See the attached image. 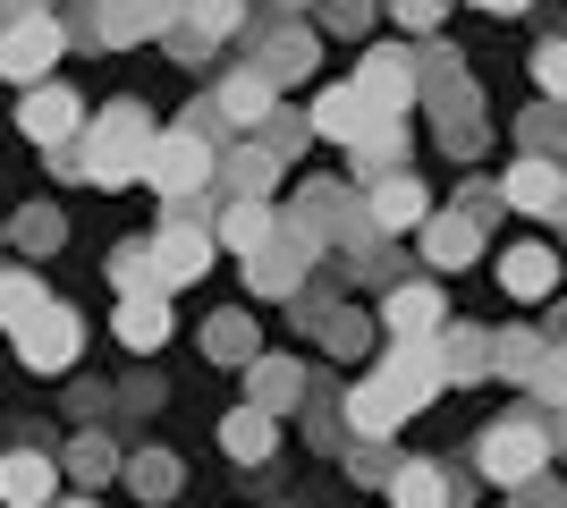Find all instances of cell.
Returning a JSON list of instances; mask_svg holds the SVG:
<instances>
[{
	"label": "cell",
	"mask_w": 567,
	"mask_h": 508,
	"mask_svg": "<svg viewBox=\"0 0 567 508\" xmlns=\"http://www.w3.org/2000/svg\"><path fill=\"white\" fill-rule=\"evenodd\" d=\"M441 390L450 382H441V364H432V339H390V356H381L355 390H339V415H348L355 440H390L399 424H415Z\"/></svg>",
	"instance_id": "1"
},
{
	"label": "cell",
	"mask_w": 567,
	"mask_h": 508,
	"mask_svg": "<svg viewBox=\"0 0 567 508\" xmlns=\"http://www.w3.org/2000/svg\"><path fill=\"white\" fill-rule=\"evenodd\" d=\"M153 111L144 102H111L102 120H85L76 127V162H85V187H111V195H127L144 178V153H153Z\"/></svg>",
	"instance_id": "2"
},
{
	"label": "cell",
	"mask_w": 567,
	"mask_h": 508,
	"mask_svg": "<svg viewBox=\"0 0 567 508\" xmlns=\"http://www.w3.org/2000/svg\"><path fill=\"white\" fill-rule=\"evenodd\" d=\"M550 458H559V415H499V424H483V440H474V475L483 484H534V475H550Z\"/></svg>",
	"instance_id": "3"
},
{
	"label": "cell",
	"mask_w": 567,
	"mask_h": 508,
	"mask_svg": "<svg viewBox=\"0 0 567 508\" xmlns=\"http://www.w3.org/2000/svg\"><path fill=\"white\" fill-rule=\"evenodd\" d=\"M213 153L220 145H204L195 127H162L153 153H144V178H136V187H153L169 212H204V195H213Z\"/></svg>",
	"instance_id": "4"
},
{
	"label": "cell",
	"mask_w": 567,
	"mask_h": 508,
	"mask_svg": "<svg viewBox=\"0 0 567 508\" xmlns=\"http://www.w3.org/2000/svg\"><path fill=\"white\" fill-rule=\"evenodd\" d=\"M60 51H69L60 9H18V18L0 25V76H9V85H43V76L60 69Z\"/></svg>",
	"instance_id": "5"
},
{
	"label": "cell",
	"mask_w": 567,
	"mask_h": 508,
	"mask_svg": "<svg viewBox=\"0 0 567 508\" xmlns=\"http://www.w3.org/2000/svg\"><path fill=\"white\" fill-rule=\"evenodd\" d=\"M144 246H153V289H162V297L187 289V280H204V271H213V255H220V246H213V220H204V212H169Z\"/></svg>",
	"instance_id": "6"
},
{
	"label": "cell",
	"mask_w": 567,
	"mask_h": 508,
	"mask_svg": "<svg viewBox=\"0 0 567 508\" xmlns=\"http://www.w3.org/2000/svg\"><path fill=\"white\" fill-rule=\"evenodd\" d=\"M381 491H390V508H466L474 500V475H466V466H450V458H390Z\"/></svg>",
	"instance_id": "7"
},
{
	"label": "cell",
	"mask_w": 567,
	"mask_h": 508,
	"mask_svg": "<svg viewBox=\"0 0 567 508\" xmlns=\"http://www.w3.org/2000/svg\"><path fill=\"white\" fill-rule=\"evenodd\" d=\"M355 212H364V229H381V238H406V229L432 212V187L415 169H381V178H364Z\"/></svg>",
	"instance_id": "8"
},
{
	"label": "cell",
	"mask_w": 567,
	"mask_h": 508,
	"mask_svg": "<svg viewBox=\"0 0 567 508\" xmlns=\"http://www.w3.org/2000/svg\"><path fill=\"white\" fill-rule=\"evenodd\" d=\"M9 339H18V364H25V373H69L76 348H85V322H76L69 305H34Z\"/></svg>",
	"instance_id": "9"
},
{
	"label": "cell",
	"mask_w": 567,
	"mask_h": 508,
	"mask_svg": "<svg viewBox=\"0 0 567 508\" xmlns=\"http://www.w3.org/2000/svg\"><path fill=\"white\" fill-rule=\"evenodd\" d=\"M355 102H364L373 120H406V111H415V51L373 43L364 69H355Z\"/></svg>",
	"instance_id": "10"
},
{
	"label": "cell",
	"mask_w": 567,
	"mask_h": 508,
	"mask_svg": "<svg viewBox=\"0 0 567 508\" xmlns=\"http://www.w3.org/2000/svg\"><path fill=\"white\" fill-rule=\"evenodd\" d=\"M306 280H313V246H306V238H288V229H271V238L246 255V289L271 297V305H288Z\"/></svg>",
	"instance_id": "11"
},
{
	"label": "cell",
	"mask_w": 567,
	"mask_h": 508,
	"mask_svg": "<svg viewBox=\"0 0 567 508\" xmlns=\"http://www.w3.org/2000/svg\"><path fill=\"white\" fill-rule=\"evenodd\" d=\"M313 60H322V34L280 18V25H255V60L246 69H262L271 85H297V76H313Z\"/></svg>",
	"instance_id": "12"
},
{
	"label": "cell",
	"mask_w": 567,
	"mask_h": 508,
	"mask_svg": "<svg viewBox=\"0 0 567 508\" xmlns=\"http://www.w3.org/2000/svg\"><path fill=\"white\" fill-rule=\"evenodd\" d=\"M441 322H450V297L432 289V280H390V289H381L373 331H390V339H432Z\"/></svg>",
	"instance_id": "13"
},
{
	"label": "cell",
	"mask_w": 567,
	"mask_h": 508,
	"mask_svg": "<svg viewBox=\"0 0 567 508\" xmlns=\"http://www.w3.org/2000/svg\"><path fill=\"white\" fill-rule=\"evenodd\" d=\"M271 111H280V85H271L262 69H229V76H220V94H213L220 136H255Z\"/></svg>",
	"instance_id": "14"
},
{
	"label": "cell",
	"mask_w": 567,
	"mask_h": 508,
	"mask_svg": "<svg viewBox=\"0 0 567 508\" xmlns=\"http://www.w3.org/2000/svg\"><path fill=\"white\" fill-rule=\"evenodd\" d=\"M18 127H25V136H34V145H69V136H76V127H85V102H76L69 94V85H51V76H43V85H25V102H18Z\"/></svg>",
	"instance_id": "15"
},
{
	"label": "cell",
	"mask_w": 567,
	"mask_h": 508,
	"mask_svg": "<svg viewBox=\"0 0 567 508\" xmlns=\"http://www.w3.org/2000/svg\"><path fill=\"white\" fill-rule=\"evenodd\" d=\"M432 364H441V382H450V390H457V382L474 390L483 373H492V331H483V322H457V314H450L441 331H432Z\"/></svg>",
	"instance_id": "16"
},
{
	"label": "cell",
	"mask_w": 567,
	"mask_h": 508,
	"mask_svg": "<svg viewBox=\"0 0 567 508\" xmlns=\"http://www.w3.org/2000/svg\"><path fill=\"white\" fill-rule=\"evenodd\" d=\"M237 373H246V407H262V415H297V398L313 382L297 356H246Z\"/></svg>",
	"instance_id": "17"
},
{
	"label": "cell",
	"mask_w": 567,
	"mask_h": 508,
	"mask_svg": "<svg viewBox=\"0 0 567 508\" xmlns=\"http://www.w3.org/2000/svg\"><path fill=\"white\" fill-rule=\"evenodd\" d=\"M178 0H94V43L102 51H127V43H153L169 25Z\"/></svg>",
	"instance_id": "18"
},
{
	"label": "cell",
	"mask_w": 567,
	"mask_h": 508,
	"mask_svg": "<svg viewBox=\"0 0 567 508\" xmlns=\"http://www.w3.org/2000/svg\"><path fill=\"white\" fill-rule=\"evenodd\" d=\"M415 102H424V111H466L474 102V76H466V60H457L450 43L415 51Z\"/></svg>",
	"instance_id": "19"
},
{
	"label": "cell",
	"mask_w": 567,
	"mask_h": 508,
	"mask_svg": "<svg viewBox=\"0 0 567 508\" xmlns=\"http://www.w3.org/2000/svg\"><path fill=\"white\" fill-rule=\"evenodd\" d=\"M415 246H424L432 271H466L474 255H483V229H474L466 212H424L415 220Z\"/></svg>",
	"instance_id": "20"
},
{
	"label": "cell",
	"mask_w": 567,
	"mask_h": 508,
	"mask_svg": "<svg viewBox=\"0 0 567 508\" xmlns=\"http://www.w3.org/2000/svg\"><path fill=\"white\" fill-rule=\"evenodd\" d=\"M499 289L517 297V305H543V297L559 289V255H550L543 238H525V246H508V255H499Z\"/></svg>",
	"instance_id": "21"
},
{
	"label": "cell",
	"mask_w": 567,
	"mask_h": 508,
	"mask_svg": "<svg viewBox=\"0 0 567 508\" xmlns=\"http://www.w3.org/2000/svg\"><path fill=\"white\" fill-rule=\"evenodd\" d=\"M43 500H60V466L43 449H9L0 458V508H43Z\"/></svg>",
	"instance_id": "22"
},
{
	"label": "cell",
	"mask_w": 567,
	"mask_h": 508,
	"mask_svg": "<svg viewBox=\"0 0 567 508\" xmlns=\"http://www.w3.org/2000/svg\"><path fill=\"white\" fill-rule=\"evenodd\" d=\"M111 331H118V348H136V356L169 348V297H162V289H144V297H118Z\"/></svg>",
	"instance_id": "23"
},
{
	"label": "cell",
	"mask_w": 567,
	"mask_h": 508,
	"mask_svg": "<svg viewBox=\"0 0 567 508\" xmlns=\"http://www.w3.org/2000/svg\"><path fill=\"white\" fill-rule=\"evenodd\" d=\"M213 187H220V195H262V204H271V187H280V162H271V153L246 136L237 153H213Z\"/></svg>",
	"instance_id": "24"
},
{
	"label": "cell",
	"mask_w": 567,
	"mask_h": 508,
	"mask_svg": "<svg viewBox=\"0 0 567 508\" xmlns=\"http://www.w3.org/2000/svg\"><path fill=\"white\" fill-rule=\"evenodd\" d=\"M348 162H355V187L381 178V169H406V120H364L348 136Z\"/></svg>",
	"instance_id": "25"
},
{
	"label": "cell",
	"mask_w": 567,
	"mask_h": 508,
	"mask_svg": "<svg viewBox=\"0 0 567 508\" xmlns=\"http://www.w3.org/2000/svg\"><path fill=\"white\" fill-rule=\"evenodd\" d=\"M220 449H229L237 466H271L280 458V415H262V407L220 415Z\"/></svg>",
	"instance_id": "26"
},
{
	"label": "cell",
	"mask_w": 567,
	"mask_h": 508,
	"mask_svg": "<svg viewBox=\"0 0 567 508\" xmlns=\"http://www.w3.org/2000/svg\"><path fill=\"white\" fill-rule=\"evenodd\" d=\"M499 204H517V212H534V220H559V162H534V153H525V162L499 178Z\"/></svg>",
	"instance_id": "27"
},
{
	"label": "cell",
	"mask_w": 567,
	"mask_h": 508,
	"mask_svg": "<svg viewBox=\"0 0 567 508\" xmlns=\"http://www.w3.org/2000/svg\"><path fill=\"white\" fill-rule=\"evenodd\" d=\"M271 229H280V212H271L262 195H229V204H220V220H213V246H229V255H255Z\"/></svg>",
	"instance_id": "28"
},
{
	"label": "cell",
	"mask_w": 567,
	"mask_h": 508,
	"mask_svg": "<svg viewBox=\"0 0 567 508\" xmlns=\"http://www.w3.org/2000/svg\"><path fill=\"white\" fill-rule=\"evenodd\" d=\"M118 458H127V449H118V440L102 433V424H85V433H76V440H69V449H60L51 466H60L69 484H85V491H94V484H111V475H118Z\"/></svg>",
	"instance_id": "29"
},
{
	"label": "cell",
	"mask_w": 567,
	"mask_h": 508,
	"mask_svg": "<svg viewBox=\"0 0 567 508\" xmlns=\"http://www.w3.org/2000/svg\"><path fill=\"white\" fill-rule=\"evenodd\" d=\"M364 120H373V111L355 102V85H322V94H313V111H306V136H331V145H348Z\"/></svg>",
	"instance_id": "30"
},
{
	"label": "cell",
	"mask_w": 567,
	"mask_h": 508,
	"mask_svg": "<svg viewBox=\"0 0 567 508\" xmlns=\"http://www.w3.org/2000/svg\"><path fill=\"white\" fill-rule=\"evenodd\" d=\"M306 433H313V449H331V458H348L355 449V433H348V415H339V390L331 382H306Z\"/></svg>",
	"instance_id": "31"
},
{
	"label": "cell",
	"mask_w": 567,
	"mask_h": 508,
	"mask_svg": "<svg viewBox=\"0 0 567 508\" xmlns=\"http://www.w3.org/2000/svg\"><path fill=\"white\" fill-rule=\"evenodd\" d=\"M118 475H127V491H136V500H178V484H187L169 449H127V458H118Z\"/></svg>",
	"instance_id": "32"
},
{
	"label": "cell",
	"mask_w": 567,
	"mask_h": 508,
	"mask_svg": "<svg viewBox=\"0 0 567 508\" xmlns=\"http://www.w3.org/2000/svg\"><path fill=\"white\" fill-rule=\"evenodd\" d=\"M550 348H559V339H550V331H534V322H517V331H499V339H492V373H508V382H525V373H534V364H543Z\"/></svg>",
	"instance_id": "33"
},
{
	"label": "cell",
	"mask_w": 567,
	"mask_h": 508,
	"mask_svg": "<svg viewBox=\"0 0 567 508\" xmlns=\"http://www.w3.org/2000/svg\"><path fill=\"white\" fill-rule=\"evenodd\" d=\"M204 356H213V364H246V356H262L255 314H213V322H204Z\"/></svg>",
	"instance_id": "34"
},
{
	"label": "cell",
	"mask_w": 567,
	"mask_h": 508,
	"mask_svg": "<svg viewBox=\"0 0 567 508\" xmlns=\"http://www.w3.org/2000/svg\"><path fill=\"white\" fill-rule=\"evenodd\" d=\"M60 238H69L60 204H25V212L9 220V246H18V255H60Z\"/></svg>",
	"instance_id": "35"
},
{
	"label": "cell",
	"mask_w": 567,
	"mask_h": 508,
	"mask_svg": "<svg viewBox=\"0 0 567 508\" xmlns=\"http://www.w3.org/2000/svg\"><path fill=\"white\" fill-rule=\"evenodd\" d=\"M169 18L187 25V34H204V43H220V34H237V25H246V0H178Z\"/></svg>",
	"instance_id": "36"
},
{
	"label": "cell",
	"mask_w": 567,
	"mask_h": 508,
	"mask_svg": "<svg viewBox=\"0 0 567 508\" xmlns=\"http://www.w3.org/2000/svg\"><path fill=\"white\" fill-rule=\"evenodd\" d=\"M102 271H111L118 297H144V289H153V246H144V238H118L111 255H102Z\"/></svg>",
	"instance_id": "37"
},
{
	"label": "cell",
	"mask_w": 567,
	"mask_h": 508,
	"mask_svg": "<svg viewBox=\"0 0 567 508\" xmlns=\"http://www.w3.org/2000/svg\"><path fill=\"white\" fill-rule=\"evenodd\" d=\"M34 305H51V289L34 280V271H0V331H18Z\"/></svg>",
	"instance_id": "38"
},
{
	"label": "cell",
	"mask_w": 567,
	"mask_h": 508,
	"mask_svg": "<svg viewBox=\"0 0 567 508\" xmlns=\"http://www.w3.org/2000/svg\"><path fill=\"white\" fill-rule=\"evenodd\" d=\"M441 153H450V162H474V153H483V102L441 111Z\"/></svg>",
	"instance_id": "39"
},
{
	"label": "cell",
	"mask_w": 567,
	"mask_h": 508,
	"mask_svg": "<svg viewBox=\"0 0 567 508\" xmlns=\"http://www.w3.org/2000/svg\"><path fill=\"white\" fill-rule=\"evenodd\" d=\"M517 145L534 153V162H559V102H543V111H525V120H517Z\"/></svg>",
	"instance_id": "40"
},
{
	"label": "cell",
	"mask_w": 567,
	"mask_h": 508,
	"mask_svg": "<svg viewBox=\"0 0 567 508\" xmlns=\"http://www.w3.org/2000/svg\"><path fill=\"white\" fill-rule=\"evenodd\" d=\"M348 475L381 491V475H390V440H355V449H348Z\"/></svg>",
	"instance_id": "41"
},
{
	"label": "cell",
	"mask_w": 567,
	"mask_h": 508,
	"mask_svg": "<svg viewBox=\"0 0 567 508\" xmlns=\"http://www.w3.org/2000/svg\"><path fill=\"white\" fill-rule=\"evenodd\" d=\"M559 76H567V43H559V34H543V43H534V85L559 94Z\"/></svg>",
	"instance_id": "42"
},
{
	"label": "cell",
	"mask_w": 567,
	"mask_h": 508,
	"mask_svg": "<svg viewBox=\"0 0 567 508\" xmlns=\"http://www.w3.org/2000/svg\"><path fill=\"white\" fill-rule=\"evenodd\" d=\"M322 18H331V34H364V25H373V0H322Z\"/></svg>",
	"instance_id": "43"
},
{
	"label": "cell",
	"mask_w": 567,
	"mask_h": 508,
	"mask_svg": "<svg viewBox=\"0 0 567 508\" xmlns=\"http://www.w3.org/2000/svg\"><path fill=\"white\" fill-rule=\"evenodd\" d=\"M441 9H450V0H390V18L415 25V34H432V25H441Z\"/></svg>",
	"instance_id": "44"
},
{
	"label": "cell",
	"mask_w": 567,
	"mask_h": 508,
	"mask_svg": "<svg viewBox=\"0 0 567 508\" xmlns=\"http://www.w3.org/2000/svg\"><path fill=\"white\" fill-rule=\"evenodd\" d=\"M457 212H466L474 229H483V220L499 212V187H483V178H466V195H457Z\"/></svg>",
	"instance_id": "45"
},
{
	"label": "cell",
	"mask_w": 567,
	"mask_h": 508,
	"mask_svg": "<svg viewBox=\"0 0 567 508\" xmlns=\"http://www.w3.org/2000/svg\"><path fill=\"white\" fill-rule=\"evenodd\" d=\"M118 407H127V415H153V407H162V382H127V390H118Z\"/></svg>",
	"instance_id": "46"
},
{
	"label": "cell",
	"mask_w": 567,
	"mask_h": 508,
	"mask_svg": "<svg viewBox=\"0 0 567 508\" xmlns=\"http://www.w3.org/2000/svg\"><path fill=\"white\" fill-rule=\"evenodd\" d=\"M69 407H76V415H85V424H94V415H102V407H111V390H102V382H76V390H69Z\"/></svg>",
	"instance_id": "47"
},
{
	"label": "cell",
	"mask_w": 567,
	"mask_h": 508,
	"mask_svg": "<svg viewBox=\"0 0 567 508\" xmlns=\"http://www.w3.org/2000/svg\"><path fill=\"white\" fill-rule=\"evenodd\" d=\"M474 9H492V18H517V9H534V0H474Z\"/></svg>",
	"instance_id": "48"
},
{
	"label": "cell",
	"mask_w": 567,
	"mask_h": 508,
	"mask_svg": "<svg viewBox=\"0 0 567 508\" xmlns=\"http://www.w3.org/2000/svg\"><path fill=\"white\" fill-rule=\"evenodd\" d=\"M43 508H102V500H85V491H76V500H43Z\"/></svg>",
	"instance_id": "49"
},
{
	"label": "cell",
	"mask_w": 567,
	"mask_h": 508,
	"mask_svg": "<svg viewBox=\"0 0 567 508\" xmlns=\"http://www.w3.org/2000/svg\"><path fill=\"white\" fill-rule=\"evenodd\" d=\"M271 9H306V0H271Z\"/></svg>",
	"instance_id": "50"
},
{
	"label": "cell",
	"mask_w": 567,
	"mask_h": 508,
	"mask_svg": "<svg viewBox=\"0 0 567 508\" xmlns=\"http://www.w3.org/2000/svg\"><path fill=\"white\" fill-rule=\"evenodd\" d=\"M34 9H60V0H34Z\"/></svg>",
	"instance_id": "51"
},
{
	"label": "cell",
	"mask_w": 567,
	"mask_h": 508,
	"mask_svg": "<svg viewBox=\"0 0 567 508\" xmlns=\"http://www.w3.org/2000/svg\"><path fill=\"white\" fill-rule=\"evenodd\" d=\"M0 246H9V229H0Z\"/></svg>",
	"instance_id": "52"
}]
</instances>
